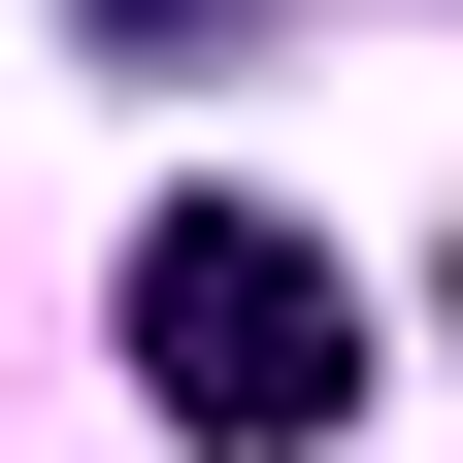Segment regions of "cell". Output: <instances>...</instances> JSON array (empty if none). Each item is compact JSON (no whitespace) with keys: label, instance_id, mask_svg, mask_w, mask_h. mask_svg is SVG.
<instances>
[{"label":"cell","instance_id":"1","mask_svg":"<svg viewBox=\"0 0 463 463\" xmlns=\"http://www.w3.org/2000/svg\"><path fill=\"white\" fill-rule=\"evenodd\" d=\"M133 397H165V430H232V463L364 430V298H331V232H265V199H165V232H133Z\"/></svg>","mask_w":463,"mask_h":463}]
</instances>
